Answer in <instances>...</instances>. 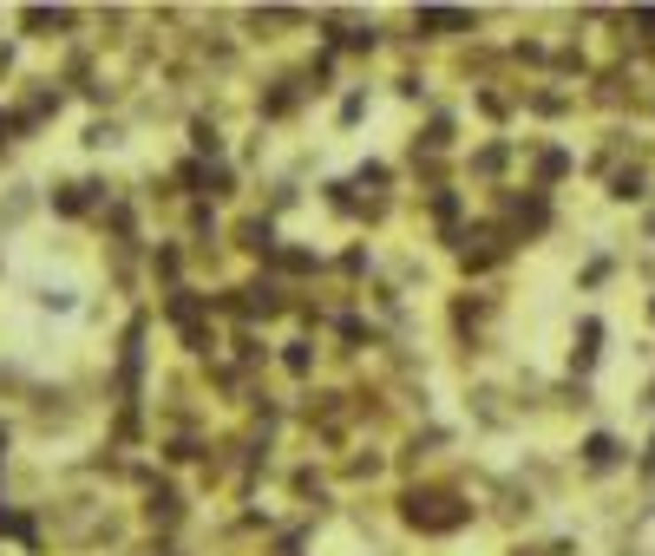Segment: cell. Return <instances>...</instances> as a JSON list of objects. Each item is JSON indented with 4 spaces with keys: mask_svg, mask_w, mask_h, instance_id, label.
<instances>
[{
    "mask_svg": "<svg viewBox=\"0 0 655 556\" xmlns=\"http://www.w3.org/2000/svg\"><path fill=\"white\" fill-rule=\"evenodd\" d=\"M583 459H590V471H610L616 465V439H610V432H597V439L583 445Z\"/></svg>",
    "mask_w": 655,
    "mask_h": 556,
    "instance_id": "6da1fadb",
    "label": "cell"
},
{
    "mask_svg": "<svg viewBox=\"0 0 655 556\" xmlns=\"http://www.w3.org/2000/svg\"><path fill=\"white\" fill-rule=\"evenodd\" d=\"M649 465H655V445H649Z\"/></svg>",
    "mask_w": 655,
    "mask_h": 556,
    "instance_id": "7a4b0ae2",
    "label": "cell"
},
{
    "mask_svg": "<svg viewBox=\"0 0 655 556\" xmlns=\"http://www.w3.org/2000/svg\"><path fill=\"white\" fill-rule=\"evenodd\" d=\"M649 314H655V301H649Z\"/></svg>",
    "mask_w": 655,
    "mask_h": 556,
    "instance_id": "3957f363",
    "label": "cell"
}]
</instances>
